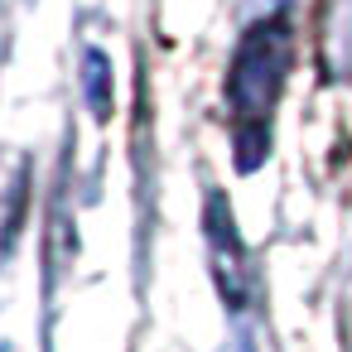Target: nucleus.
Segmentation results:
<instances>
[{"label":"nucleus","mask_w":352,"mask_h":352,"mask_svg":"<svg viewBox=\"0 0 352 352\" xmlns=\"http://www.w3.org/2000/svg\"><path fill=\"white\" fill-rule=\"evenodd\" d=\"M323 68L328 78H352V0L323 6Z\"/></svg>","instance_id":"obj_3"},{"label":"nucleus","mask_w":352,"mask_h":352,"mask_svg":"<svg viewBox=\"0 0 352 352\" xmlns=\"http://www.w3.org/2000/svg\"><path fill=\"white\" fill-rule=\"evenodd\" d=\"M82 97H87L97 121L111 116V58L102 49H92V44L82 49Z\"/></svg>","instance_id":"obj_4"},{"label":"nucleus","mask_w":352,"mask_h":352,"mask_svg":"<svg viewBox=\"0 0 352 352\" xmlns=\"http://www.w3.org/2000/svg\"><path fill=\"white\" fill-rule=\"evenodd\" d=\"M203 232H208V261H212V280L227 299L232 314L246 309L251 299V265H246V246L236 236V222H232V208L217 188H208V208H203Z\"/></svg>","instance_id":"obj_2"},{"label":"nucleus","mask_w":352,"mask_h":352,"mask_svg":"<svg viewBox=\"0 0 352 352\" xmlns=\"http://www.w3.org/2000/svg\"><path fill=\"white\" fill-rule=\"evenodd\" d=\"M294 58V30L285 15L256 20L227 68V107H232V145H236V169L251 174L270 155V116L285 92Z\"/></svg>","instance_id":"obj_1"}]
</instances>
